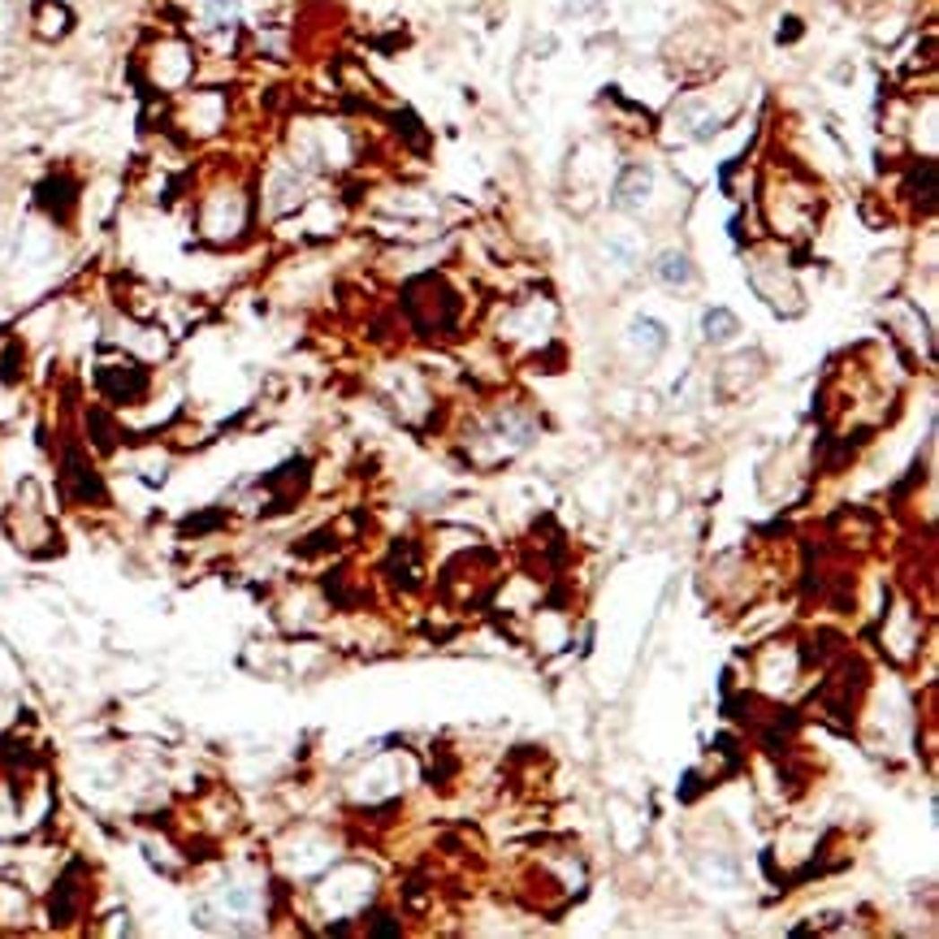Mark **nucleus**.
<instances>
[{"instance_id": "f257e3e1", "label": "nucleus", "mask_w": 939, "mask_h": 939, "mask_svg": "<svg viewBox=\"0 0 939 939\" xmlns=\"http://www.w3.org/2000/svg\"><path fill=\"white\" fill-rule=\"evenodd\" d=\"M701 329H706V338H710V343H732V338H736V329H741V321H736L727 308H710V312H706V321H701Z\"/></svg>"}, {"instance_id": "20e7f679", "label": "nucleus", "mask_w": 939, "mask_h": 939, "mask_svg": "<svg viewBox=\"0 0 939 939\" xmlns=\"http://www.w3.org/2000/svg\"><path fill=\"white\" fill-rule=\"evenodd\" d=\"M91 424H96V429H104V416H91ZM96 442L109 450V446H113V438H109V433H96Z\"/></svg>"}, {"instance_id": "f03ea898", "label": "nucleus", "mask_w": 939, "mask_h": 939, "mask_svg": "<svg viewBox=\"0 0 939 939\" xmlns=\"http://www.w3.org/2000/svg\"><path fill=\"white\" fill-rule=\"evenodd\" d=\"M658 277L667 282V286H689L692 282V265L684 251H667L663 260H658Z\"/></svg>"}, {"instance_id": "7ed1b4c3", "label": "nucleus", "mask_w": 939, "mask_h": 939, "mask_svg": "<svg viewBox=\"0 0 939 939\" xmlns=\"http://www.w3.org/2000/svg\"><path fill=\"white\" fill-rule=\"evenodd\" d=\"M645 191H649V173L645 170H628L623 173V182H619V204H637V199H645Z\"/></svg>"}]
</instances>
